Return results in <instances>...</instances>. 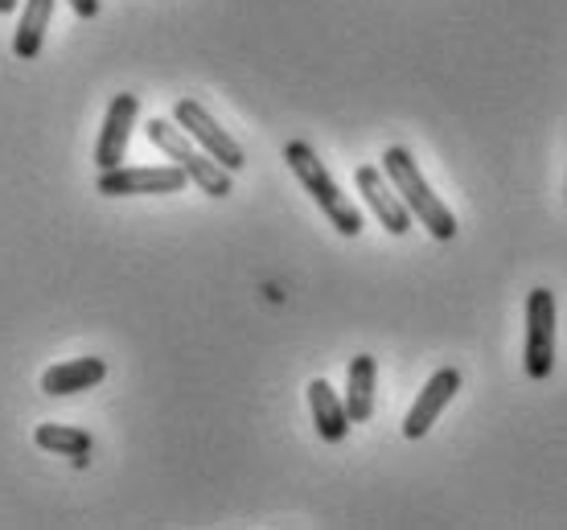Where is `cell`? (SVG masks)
Wrapping results in <instances>:
<instances>
[{
  "mask_svg": "<svg viewBox=\"0 0 567 530\" xmlns=\"http://www.w3.org/2000/svg\"><path fill=\"white\" fill-rule=\"evenodd\" d=\"M74 9V17H83V21H91V17H100V0H66Z\"/></svg>",
  "mask_w": 567,
  "mask_h": 530,
  "instance_id": "obj_15",
  "label": "cell"
},
{
  "mask_svg": "<svg viewBox=\"0 0 567 530\" xmlns=\"http://www.w3.org/2000/svg\"><path fill=\"white\" fill-rule=\"evenodd\" d=\"M136 115H141V100L136 95H115L107 103V115H103V132H100V144H95V169H115V165H124L128 157V141H132V128H136Z\"/></svg>",
  "mask_w": 567,
  "mask_h": 530,
  "instance_id": "obj_7",
  "label": "cell"
},
{
  "mask_svg": "<svg viewBox=\"0 0 567 530\" xmlns=\"http://www.w3.org/2000/svg\"><path fill=\"white\" fill-rule=\"evenodd\" d=\"M189 186L185 169L177 165H115L103 169L95 181V194L103 198H141V194H182Z\"/></svg>",
  "mask_w": 567,
  "mask_h": 530,
  "instance_id": "obj_4",
  "label": "cell"
},
{
  "mask_svg": "<svg viewBox=\"0 0 567 530\" xmlns=\"http://www.w3.org/2000/svg\"><path fill=\"white\" fill-rule=\"evenodd\" d=\"M33 445L45 448V453H58V457H71L74 465L83 469L86 457H91V432L66 428V424H38Z\"/></svg>",
  "mask_w": 567,
  "mask_h": 530,
  "instance_id": "obj_14",
  "label": "cell"
},
{
  "mask_svg": "<svg viewBox=\"0 0 567 530\" xmlns=\"http://www.w3.org/2000/svg\"><path fill=\"white\" fill-rule=\"evenodd\" d=\"M383 173L391 177V186L399 189V198L408 201V210H412V218H420L424 222V230L436 239V243H449V239H456V218L453 210L444 206V201L427 189L424 173L415 169V157L408 153V148H386L383 153Z\"/></svg>",
  "mask_w": 567,
  "mask_h": 530,
  "instance_id": "obj_2",
  "label": "cell"
},
{
  "mask_svg": "<svg viewBox=\"0 0 567 530\" xmlns=\"http://www.w3.org/2000/svg\"><path fill=\"white\" fill-rule=\"evenodd\" d=\"M523 366L530 378H547L555 366V292L535 288L526 297V350Z\"/></svg>",
  "mask_w": 567,
  "mask_h": 530,
  "instance_id": "obj_5",
  "label": "cell"
},
{
  "mask_svg": "<svg viewBox=\"0 0 567 530\" xmlns=\"http://www.w3.org/2000/svg\"><path fill=\"white\" fill-rule=\"evenodd\" d=\"M173 119H177V124L185 128V136H189L194 144H202V153L218 160L223 169L239 173L243 165H247L239 141H230L227 132L214 124L210 112H206V107H202L198 100H182V103H177V107H173Z\"/></svg>",
  "mask_w": 567,
  "mask_h": 530,
  "instance_id": "obj_6",
  "label": "cell"
},
{
  "mask_svg": "<svg viewBox=\"0 0 567 530\" xmlns=\"http://www.w3.org/2000/svg\"><path fill=\"white\" fill-rule=\"evenodd\" d=\"M107 374V362L103 358H71V362H58L42 374V391L45 395H79V391H91L103 383Z\"/></svg>",
  "mask_w": 567,
  "mask_h": 530,
  "instance_id": "obj_11",
  "label": "cell"
},
{
  "mask_svg": "<svg viewBox=\"0 0 567 530\" xmlns=\"http://www.w3.org/2000/svg\"><path fill=\"white\" fill-rule=\"evenodd\" d=\"M17 4H21V0H0V13H13Z\"/></svg>",
  "mask_w": 567,
  "mask_h": 530,
  "instance_id": "obj_16",
  "label": "cell"
},
{
  "mask_svg": "<svg viewBox=\"0 0 567 530\" xmlns=\"http://www.w3.org/2000/svg\"><path fill=\"white\" fill-rule=\"evenodd\" d=\"M54 4L58 0H25V9H21V25L13 33V54L21 62H33V58L42 54V42H45V29H50V17H54Z\"/></svg>",
  "mask_w": 567,
  "mask_h": 530,
  "instance_id": "obj_13",
  "label": "cell"
},
{
  "mask_svg": "<svg viewBox=\"0 0 567 530\" xmlns=\"http://www.w3.org/2000/svg\"><path fill=\"white\" fill-rule=\"evenodd\" d=\"M354 181H358V194H362L367 206L374 210V218L386 227V235H408V230H412V210H408V201L399 198V189L391 186V177H386L383 169L358 165Z\"/></svg>",
  "mask_w": 567,
  "mask_h": 530,
  "instance_id": "obj_8",
  "label": "cell"
},
{
  "mask_svg": "<svg viewBox=\"0 0 567 530\" xmlns=\"http://www.w3.org/2000/svg\"><path fill=\"white\" fill-rule=\"evenodd\" d=\"M284 160H288V169L297 173V181L305 186V194H309L317 206H321V215L338 227V235H346V239H354V235H362V210H358L354 201L346 198L338 189V181L329 177L326 160L312 153L305 141H292L288 148H284Z\"/></svg>",
  "mask_w": 567,
  "mask_h": 530,
  "instance_id": "obj_1",
  "label": "cell"
},
{
  "mask_svg": "<svg viewBox=\"0 0 567 530\" xmlns=\"http://www.w3.org/2000/svg\"><path fill=\"white\" fill-rule=\"evenodd\" d=\"M456 391H461V371L444 366V371L432 374L424 383V391H420V399L412 403L408 419H403V436H408V440H424L427 432H432V424L444 416V407L453 403Z\"/></svg>",
  "mask_w": 567,
  "mask_h": 530,
  "instance_id": "obj_9",
  "label": "cell"
},
{
  "mask_svg": "<svg viewBox=\"0 0 567 530\" xmlns=\"http://www.w3.org/2000/svg\"><path fill=\"white\" fill-rule=\"evenodd\" d=\"M374 378H379V362L370 354H358L350 362V378H346V412L350 424H367L374 416Z\"/></svg>",
  "mask_w": 567,
  "mask_h": 530,
  "instance_id": "obj_12",
  "label": "cell"
},
{
  "mask_svg": "<svg viewBox=\"0 0 567 530\" xmlns=\"http://www.w3.org/2000/svg\"><path fill=\"white\" fill-rule=\"evenodd\" d=\"M148 141L165 153V157L177 165V169H185V177L194 181V186L202 189V194H210V198H227L230 194V169H223L214 157H206V153H198L194 144H189V136H185L182 124H169V119H148Z\"/></svg>",
  "mask_w": 567,
  "mask_h": 530,
  "instance_id": "obj_3",
  "label": "cell"
},
{
  "mask_svg": "<svg viewBox=\"0 0 567 530\" xmlns=\"http://www.w3.org/2000/svg\"><path fill=\"white\" fill-rule=\"evenodd\" d=\"M309 407H312L317 436L326 445H341L346 432H350V412H346V399H338V391L329 387L326 378H312L309 383Z\"/></svg>",
  "mask_w": 567,
  "mask_h": 530,
  "instance_id": "obj_10",
  "label": "cell"
}]
</instances>
